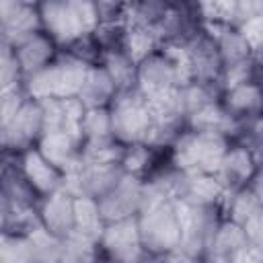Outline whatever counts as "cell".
Returning <instances> with one entry per match:
<instances>
[{
    "label": "cell",
    "instance_id": "6da1fadb",
    "mask_svg": "<svg viewBox=\"0 0 263 263\" xmlns=\"http://www.w3.org/2000/svg\"><path fill=\"white\" fill-rule=\"evenodd\" d=\"M43 31L55 41V45L70 47L86 35H92L99 27L97 2L80 0H49L39 4Z\"/></svg>",
    "mask_w": 263,
    "mask_h": 263
},
{
    "label": "cell",
    "instance_id": "7a4b0ae2",
    "mask_svg": "<svg viewBox=\"0 0 263 263\" xmlns=\"http://www.w3.org/2000/svg\"><path fill=\"white\" fill-rule=\"evenodd\" d=\"M88 70H90L88 62L72 55L70 51H62L55 55L51 64H47L39 72L25 76L23 88L35 101L72 99L78 97Z\"/></svg>",
    "mask_w": 263,
    "mask_h": 263
},
{
    "label": "cell",
    "instance_id": "3957f363",
    "mask_svg": "<svg viewBox=\"0 0 263 263\" xmlns=\"http://www.w3.org/2000/svg\"><path fill=\"white\" fill-rule=\"evenodd\" d=\"M228 148V138L214 132L187 127L171 146V164L185 173L216 175Z\"/></svg>",
    "mask_w": 263,
    "mask_h": 263
},
{
    "label": "cell",
    "instance_id": "277c9868",
    "mask_svg": "<svg viewBox=\"0 0 263 263\" xmlns=\"http://www.w3.org/2000/svg\"><path fill=\"white\" fill-rule=\"evenodd\" d=\"M113 138L123 146L146 144L152 129V109L138 88L121 90L109 105Z\"/></svg>",
    "mask_w": 263,
    "mask_h": 263
},
{
    "label": "cell",
    "instance_id": "5b68a950",
    "mask_svg": "<svg viewBox=\"0 0 263 263\" xmlns=\"http://www.w3.org/2000/svg\"><path fill=\"white\" fill-rule=\"evenodd\" d=\"M142 245L148 255H164L179 251L181 224L177 214V199L146 205L138 214Z\"/></svg>",
    "mask_w": 263,
    "mask_h": 263
},
{
    "label": "cell",
    "instance_id": "8992f818",
    "mask_svg": "<svg viewBox=\"0 0 263 263\" xmlns=\"http://www.w3.org/2000/svg\"><path fill=\"white\" fill-rule=\"evenodd\" d=\"M177 214H179V224H181L179 251L201 259L218 226L224 220L222 208L220 205H193V203H185L177 199Z\"/></svg>",
    "mask_w": 263,
    "mask_h": 263
},
{
    "label": "cell",
    "instance_id": "52a82bcc",
    "mask_svg": "<svg viewBox=\"0 0 263 263\" xmlns=\"http://www.w3.org/2000/svg\"><path fill=\"white\" fill-rule=\"evenodd\" d=\"M121 162H90L80 158V162L66 173L64 189L74 197H92L101 199L121 177Z\"/></svg>",
    "mask_w": 263,
    "mask_h": 263
},
{
    "label": "cell",
    "instance_id": "ba28073f",
    "mask_svg": "<svg viewBox=\"0 0 263 263\" xmlns=\"http://www.w3.org/2000/svg\"><path fill=\"white\" fill-rule=\"evenodd\" d=\"M2 146L6 152H14L16 156L35 148L39 138L43 136V107L35 99H27L23 107L10 117L6 123H0Z\"/></svg>",
    "mask_w": 263,
    "mask_h": 263
},
{
    "label": "cell",
    "instance_id": "9c48e42d",
    "mask_svg": "<svg viewBox=\"0 0 263 263\" xmlns=\"http://www.w3.org/2000/svg\"><path fill=\"white\" fill-rule=\"evenodd\" d=\"M99 249L105 259L117 263H144L148 253L142 245L138 216L117 222H107L99 238Z\"/></svg>",
    "mask_w": 263,
    "mask_h": 263
},
{
    "label": "cell",
    "instance_id": "30bf717a",
    "mask_svg": "<svg viewBox=\"0 0 263 263\" xmlns=\"http://www.w3.org/2000/svg\"><path fill=\"white\" fill-rule=\"evenodd\" d=\"M183 49H185L191 82L222 86V74H224L222 55H220L216 39L212 37V33L205 27L199 33H195L191 37V41H187L183 45Z\"/></svg>",
    "mask_w": 263,
    "mask_h": 263
},
{
    "label": "cell",
    "instance_id": "8fae6325",
    "mask_svg": "<svg viewBox=\"0 0 263 263\" xmlns=\"http://www.w3.org/2000/svg\"><path fill=\"white\" fill-rule=\"evenodd\" d=\"M39 31H43L39 4H31L25 0L0 2V33L4 45L14 47Z\"/></svg>",
    "mask_w": 263,
    "mask_h": 263
},
{
    "label": "cell",
    "instance_id": "7c38bea8",
    "mask_svg": "<svg viewBox=\"0 0 263 263\" xmlns=\"http://www.w3.org/2000/svg\"><path fill=\"white\" fill-rule=\"evenodd\" d=\"M142 193H144V179L123 173V177L101 199H97L105 222L136 218L142 210Z\"/></svg>",
    "mask_w": 263,
    "mask_h": 263
},
{
    "label": "cell",
    "instance_id": "4fadbf2b",
    "mask_svg": "<svg viewBox=\"0 0 263 263\" xmlns=\"http://www.w3.org/2000/svg\"><path fill=\"white\" fill-rule=\"evenodd\" d=\"M257 166H259V162L247 144H234V146L230 144L228 152L224 154V158L216 171V179L220 181V185L224 187V191L228 195V193L249 187Z\"/></svg>",
    "mask_w": 263,
    "mask_h": 263
},
{
    "label": "cell",
    "instance_id": "5bb4252c",
    "mask_svg": "<svg viewBox=\"0 0 263 263\" xmlns=\"http://www.w3.org/2000/svg\"><path fill=\"white\" fill-rule=\"evenodd\" d=\"M35 148L41 152V156L47 162H51L64 175L68 171H72L82 158V138H80V134L66 132V129L45 132L39 138Z\"/></svg>",
    "mask_w": 263,
    "mask_h": 263
},
{
    "label": "cell",
    "instance_id": "9a60e30c",
    "mask_svg": "<svg viewBox=\"0 0 263 263\" xmlns=\"http://www.w3.org/2000/svg\"><path fill=\"white\" fill-rule=\"evenodd\" d=\"M222 107L245 127L263 121V88L255 82H245L222 92Z\"/></svg>",
    "mask_w": 263,
    "mask_h": 263
},
{
    "label": "cell",
    "instance_id": "2e32d148",
    "mask_svg": "<svg viewBox=\"0 0 263 263\" xmlns=\"http://www.w3.org/2000/svg\"><path fill=\"white\" fill-rule=\"evenodd\" d=\"M18 166L39 197H47V195L64 189L66 175L60 168H55L51 162H47L37 148H31V150L18 154Z\"/></svg>",
    "mask_w": 263,
    "mask_h": 263
},
{
    "label": "cell",
    "instance_id": "e0dca14e",
    "mask_svg": "<svg viewBox=\"0 0 263 263\" xmlns=\"http://www.w3.org/2000/svg\"><path fill=\"white\" fill-rule=\"evenodd\" d=\"M39 220L60 238L74 234V195H70L66 189H60L47 197H41Z\"/></svg>",
    "mask_w": 263,
    "mask_h": 263
},
{
    "label": "cell",
    "instance_id": "ac0fdd59",
    "mask_svg": "<svg viewBox=\"0 0 263 263\" xmlns=\"http://www.w3.org/2000/svg\"><path fill=\"white\" fill-rule=\"evenodd\" d=\"M226 197L224 187L216 179V175H201V173H185L181 171L177 199L193 205H220Z\"/></svg>",
    "mask_w": 263,
    "mask_h": 263
},
{
    "label": "cell",
    "instance_id": "d6986e66",
    "mask_svg": "<svg viewBox=\"0 0 263 263\" xmlns=\"http://www.w3.org/2000/svg\"><path fill=\"white\" fill-rule=\"evenodd\" d=\"M43 107V134L45 132H74L80 134V123L86 113V107L78 101V97L72 99H47L39 101Z\"/></svg>",
    "mask_w": 263,
    "mask_h": 263
},
{
    "label": "cell",
    "instance_id": "ffe728a7",
    "mask_svg": "<svg viewBox=\"0 0 263 263\" xmlns=\"http://www.w3.org/2000/svg\"><path fill=\"white\" fill-rule=\"evenodd\" d=\"M247 245H249V238H247L245 228L230 220H222V224L218 226L214 238L210 240L201 261L203 263H232V259Z\"/></svg>",
    "mask_w": 263,
    "mask_h": 263
},
{
    "label": "cell",
    "instance_id": "44dd1931",
    "mask_svg": "<svg viewBox=\"0 0 263 263\" xmlns=\"http://www.w3.org/2000/svg\"><path fill=\"white\" fill-rule=\"evenodd\" d=\"M12 49H14V55L18 60L21 70H23L25 76H31V74L39 72L47 64H51L58 55L55 53V41L45 31H39V33L31 35L23 43L14 45Z\"/></svg>",
    "mask_w": 263,
    "mask_h": 263
},
{
    "label": "cell",
    "instance_id": "7402d4cb",
    "mask_svg": "<svg viewBox=\"0 0 263 263\" xmlns=\"http://www.w3.org/2000/svg\"><path fill=\"white\" fill-rule=\"evenodd\" d=\"M117 88L111 80V76L107 74V70L103 66H90L82 88L78 92V101L86 107V109H107L111 105V101L115 99Z\"/></svg>",
    "mask_w": 263,
    "mask_h": 263
},
{
    "label": "cell",
    "instance_id": "603a6c76",
    "mask_svg": "<svg viewBox=\"0 0 263 263\" xmlns=\"http://www.w3.org/2000/svg\"><path fill=\"white\" fill-rule=\"evenodd\" d=\"M99 66L107 70L111 76L117 92L138 88V62L132 60V55L125 49H109L103 51Z\"/></svg>",
    "mask_w": 263,
    "mask_h": 263
},
{
    "label": "cell",
    "instance_id": "cb8c5ba5",
    "mask_svg": "<svg viewBox=\"0 0 263 263\" xmlns=\"http://www.w3.org/2000/svg\"><path fill=\"white\" fill-rule=\"evenodd\" d=\"M105 218L99 210V201L92 197H74V234L99 242L105 230Z\"/></svg>",
    "mask_w": 263,
    "mask_h": 263
},
{
    "label": "cell",
    "instance_id": "d4e9b609",
    "mask_svg": "<svg viewBox=\"0 0 263 263\" xmlns=\"http://www.w3.org/2000/svg\"><path fill=\"white\" fill-rule=\"evenodd\" d=\"M80 138L82 146H97L113 142V127H111V113L107 109H86L82 123H80Z\"/></svg>",
    "mask_w": 263,
    "mask_h": 263
},
{
    "label": "cell",
    "instance_id": "484cf974",
    "mask_svg": "<svg viewBox=\"0 0 263 263\" xmlns=\"http://www.w3.org/2000/svg\"><path fill=\"white\" fill-rule=\"evenodd\" d=\"M259 208H261V201L255 197V193L249 187H245V189H238L224 197L222 216H224V220H230L245 228V224L259 212Z\"/></svg>",
    "mask_w": 263,
    "mask_h": 263
},
{
    "label": "cell",
    "instance_id": "4316f807",
    "mask_svg": "<svg viewBox=\"0 0 263 263\" xmlns=\"http://www.w3.org/2000/svg\"><path fill=\"white\" fill-rule=\"evenodd\" d=\"M27 236H29V242H31L37 263H62L64 238L49 232L43 224H37Z\"/></svg>",
    "mask_w": 263,
    "mask_h": 263
},
{
    "label": "cell",
    "instance_id": "83f0119b",
    "mask_svg": "<svg viewBox=\"0 0 263 263\" xmlns=\"http://www.w3.org/2000/svg\"><path fill=\"white\" fill-rule=\"evenodd\" d=\"M103 257L99 242L88 240L80 234H70L64 238V255L62 263H99Z\"/></svg>",
    "mask_w": 263,
    "mask_h": 263
},
{
    "label": "cell",
    "instance_id": "f1b7e54d",
    "mask_svg": "<svg viewBox=\"0 0 263 263\" xmlns=\"http://www.w3.org/2000/svg\"><path fill=\"white\" fill-rule=\"evenodd\" d=\"M0 263H37L29 236L2 232L0 242Z\"/></svg>",
    "mask_w": 263,
    "mask_h": 263
},
{
    "label": "cell",
    "instance_id": "f546056e",
    "mask_svg": "<svg viewBox=\"0 0 263 263\" xmlns=\"http://www.w3.org/2000/svg\"><path fill=\"white\" fill-rule=\"evenodd\" d=\"M154 148H150L148 144H134V146H125L123 158H121V166L125 173L136 175L146 179L150 175L152 168V158H154Z\"/></svg>",
    "mask_w": 263,
    "mask_h": 263
},
{
    "label": "cell",
    "instance_id": "4dcf8cb0",
    "mask_svg": "<svg viewBox=\"0 0 263 263\" xmlns=\"http://www.w3.org/2000/svg\"><path fill=\"white\" fill-rule=\"evenodd\" d=\"M0 78H2V90L18 88L23 86V80H25V74L14 55V49L4 43H2V58H0Z\"/></svg>",
    "mask_w": 263,
    "mask_h": 263
},
{
    "label": "cell",
    "instance_id": "1f68e13d",
    "mask_svg": "<svg viewBox=\"0 0 263 263\" xmlns=\"http://www.w3.org/2000/svg\"><path fill=\"white\" fill-rule=\"evenodd\" d=\"M242 33L247 35V39L251 41L255 53H263V12L257 14L255 18H251L245 27H240Z\"/></svg>",
    "mask_w": 263,
    "mask_h": 263
},
{
    "label": "cell",
    "instance_id": "d6a6232c",
    "mask_svg": "<svg viewBox=\"0 0 263 263\" xmlns=\"http://www.w3.org/2000/svg\"><path fill=\"white\" fill-rule=\"evenodd\" d=\"M245 232L249 238V245H253L255 249H259L263 253V205L259 208V212L245 224Z\"/></svg>",
    "mask_w": 263,
    "mask_h": 263
},
{
    "label": "cell",
    "instance_id": "836d02e7",
    "mask_svg": "<svg viewBox=\"0 0 263 263\" xmlns=\"http://www.w3.org/2000/svg\"><path fill=\"white\" fill-rule=\"evenodd\" d=\"M144 263H203L197 257L185 255L183 251H173V253H164V255H148V259Z\"/></svg>",
    "mask_w": 263,
    "mask_h": 263
},
{
    "label": "cell",
    "instance_id": "e575fe53",
    "mask_svg": "<svg viewBox=\"0 0 263 263\" xmlns=\"http://www.w3.org/2000/svg\"><path fill=\"white\" fill-rule=\"evenodd\" d=\"M245 144L251 148V152L255 154L257 162L263 164V121H259V123H255V125L251 127L249 140H247Z\"/></svg>",
    "mask_w": 263,
    "mask_h": 263
},
{
    "label": "cell",
    "instance_id": "d590c367",
    "mask_svg": "<svg viewBox=\"0 0 263 263\" xmlns=\"http://www.w3.org/2000/svg\"><path fill=\"white\" fill-rule=\"evenodd\" d=\"M232 263H263V253L259 249H255L253 245H247L234 259Z\"/></svg>",
    "mask_w": 263,
    "mask_h": 263
},
{
    "label": "cell",
    "instance_id": "8d00e7d4",
    "mask_svg": "<svg viewBox=\"0 0 263 263\" xmlns=\"http://www.w3.org/2000/svg\"><path fill=\"white\" fill-rule=\"evenodd\" d=\"M249 189L255 193V197L261 201V205H263V164H259L257 166V171H255V175H253V179H251V183H249Z\"/></svg>",
    "mask_w": 263,
    "mask_h": 263
},
{
    "label": "cell",
    "instance_id": "74e56055",
    "mask_svg": "<svg viewBox=\"0 0 263 263\" xmlns=\"http://www.w3.org/2000/svg\"><path fill=\"white\" fill-rule=\"evenodd\" d=\"M99 263H117V261H111V259H105V257H101V259H99Z\"/></svg>",
    "mask_w": 263,
    "mask_h": 263
}]
</instances>
